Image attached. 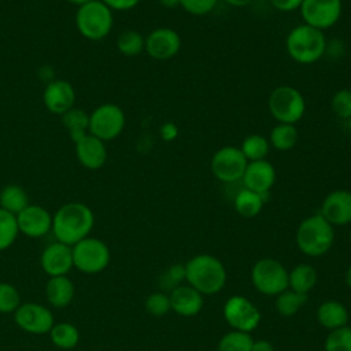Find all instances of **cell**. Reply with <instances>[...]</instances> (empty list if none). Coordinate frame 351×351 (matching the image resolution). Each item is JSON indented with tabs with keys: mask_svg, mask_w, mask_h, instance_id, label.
Returning <instances> with one entry per match:
<instances>
[{
	"mask_svg": "<svg viewBox=\"0 0 351 351\" xmlns=\"http://www.w3.org/2000/svg\"><path fill=\"white\" fill-rule=\"evenodd\" d=\"M75 89L66 80H52L44 88V106L49 112L55 115L62 117L64 112L75 107Z\"/></svg>",
	"mask_w": 351,
	"mask_h": 351,
	"instance_id": "cell-16",
	"label": "cell"
},
{
	"mask_svg": "<svg viewBox=\"0 0 351 351\" xmlns=\"http://www.w3.org/2000/svg\"><path fill=\"white\" fill-rule=\"evenodd\" d=\"M112 11H128L134 8L140 0H100Z\"/></svg>",
	"mask_w": 351,
	"mask_h": 351,
	"instance_id": "cell-41",
	"label": "cell"
},
{
	"mask_svg": "<svg viewBox=\"0 0 351 351\" xmlns=\"http://www.w3.org/2000/svg\"><path fill=\"white\" fill-rule=\"evenodd\" d=\"M350 244H351V230H350Z\"/></svg>",
	"mask_w": 351,
	"mask_h": 351,
	"instance_id": "cell-50",
	"label": "cell"
},
{
	"mask_svg": "<svg viewBox=\"0 0 351 351\" xmlns=\"http://www.w3.org/2000/svg\"><path fill=\"white\" fill-rule=\"evenodd\" d=\"M299 11L306 25L324 32L339 22L343 4L341 0H303Z\"/></svg>",
	"mask_w": 351,
	"mask_h": 351,
	"instance_id": "cell-12",
	"label": "cell"
},
{
	"mask_svg": "<svg viewBox=\"0 0 351 351\" xmlns=\"http://www.w3.org/2000/svg\"><path fill=\"white\" fill-rule=\"evenodd\" d=\"M254 288L266 296H277L288 288V270L274 258H262L251 269Z\"/></svg>",
	"mask_w": 351,
	"mask_h": 351,
	"instance_id": "cell-7",
	"label": "cell"
},
{
	"mask_svg": "<svg viewBox=\"0 0 351 351\" xmlns=\"http://www.w3.org/2000/svg\"><path fill=\"white\" fill-rule=\"evenodd\" d=\"M240 149L248 162L262 160L269 155L270 143L262 134H250L243 140Z\"/></svg>",
	"mask_w": 351,
	"mask_h": 351,
	"instance_id": "cell-31",
	"label": "cell"
},
{
	"mask_svg": "<svg viewBox=\"0 0 351 351\" xmlns=\"http://www.w3.org/2000/svg\"><path fill=\"white\" fill-rule=\"evenodd\" d=\"M114 25L112 10L103 1L92 0L80 5L75 14V26L80 34L90 41H100L106 38Z\"/></svg>",
	"mask_w": 351,
	"mask_h": 351,
	"instance_id": "cell-5",
	"label": "cell"
},
{
	"mask_svg": "<svg viewBox=\"0 0 351 351\" xmlns=\"http://www.w3.org/2000/svg\"><path fill=\"white\" fill-rule=\"evenodd\" d=\"M181 36L171 27H156L145 37V52L155 60H169L181 49Z\"/></svg>",
	"mask_w": 351,
	"mask_h": 351,
	"instance_id": "cell-14",
	"label": "cell"
},
{
	"mask_svg": "<svg viewBox=\"0 0 351 351\" xmlns=\"http://www.w3.org/2000/svg\"><path fill=\"white\" fill-rule=\"evenodd\" d=\"M75 295L74 282L67 276L49 277L45 285V296L51 307L64 308L67 307Z\"/></svg>",
	"mask_w": 351,
	"mask_h": 351,
	"instance_id": "cell-22",
	"label": "cell"
},
{
	"mask_svg": "<svg viewBox=\"0 0 351 351\" xmlns=\"http://www.w3.org/2000/svg\"><path fill=\"white\" fill-rule=\"evenodd\" d=\"M40 266L48 277L67 276L74 267L71 247L60 241L48 244L40 255Z\"/></svg>",
	"mask_w": 351,
	"mask_h": 351,
	"instance_id": "cell-17",
	"label": "cell"
},
{
	"mask_svg": "<svg viewBox=\"0 0 351 351\" xmlns=\"http://www.w3.org/2000/svg\"><path fill=\"white\" fill-rule=\"evenodd\" d=\"M144 307H145V311L149 315H152V317H163V315H166L171 310L169 293L162 292V291L152 292L145 299Z\"/></svg>",
	"mask_w": 351,
	"mask_h": 351,
	"instance_id": "cell-38",
	"label": "cell"
},
{
	"mask_svg": "<svg viewBox=\"0 0 351 351\" xmlns=\"http://www.w3.org/2000/svg\"><path fill=\"white\" fill-rule=\"evenodd\" d=\"M307 298L308 296L306 293H300L287 288L285 291H282L276 296V300H274L276 311L282 317H292L306 304Z\"/></svg>",
	"mask_w": 351,
	"mask_h": 351,
	"instance_id": "cell-30",
	"label": "cell"
},
{
	"mask_svg": "<svg viewBox=\"0 0 351 351\" xmlns=\"http://www.w3.org/2000/svg\"><path fill=\"white\" fill-rule=\"evenodd\" d=\"M123 110L114 103H103L89 114V133L101 141L117 138L125 129Z\"/></svg>",
	"mask_w": 351,
	"mask_h": 351,
	"instance_id": "cell-9",
	"label": "cell"
},
{
	"mask_svg": "<svg viewBox=\"0 0 351 351\" xmlns=\"http://www.w3.org/2000/svg\"><path fill=\"white\" fill-rule=\"evenodd\" d=\"M162 136H163V138H166V140L174 138V137L177 136V129H176V126H174L173 123H166V125H163V128H162Z\"/></svg>",
	"mask_w": 351,
	"mask_h": 351,
	"instance_id": "cell-44",
	"label": "cell"
},
{
	"mask_svg": "<svg viewBox=\"0 0 351 351\" xmlns=\"http://www.w3.org/2000/svg\"><path fill=\"white\" fill-rule=\"evenodd\" d=\"M29 204V196L21 185L8 184L0 191V208L14 215L19 214Z\"/></svg>",
	"mask_w": 351,
	"mask_h": 351,
	"instance_id": "cell-25",
	"label": "cell"
},
{
	"mask_svg": "<svg viewBox=\"0 0 351 351\" xmlns=\"http://www.w3.org/2000/svg\"><path fill=\"white\" fill-rule=\"evenodd\" d=\"M217 3L218 0H180V7L191 15L203 16L210 14L215 8Z\"/></svg>",
	"mask_w": 351,
	"mask_h": 351,
	"instance_id": "cell-40",
	"label": "cell"
},
{
	"mask_svg": "<svg viewBox=\"0 0 351 351\" xmlns=\"http://www.w3.org/2000/svg\"><path fill=\"white\" fill-rule=\"evenodd\" d=\"M319 214L333 228L351 223V192L347 189L329 192L322 200Z\"/></svg>",
	"mask_w": 351,
	"mask_h": 351,
	"instance_id": "cell-18",
	"label": "cell"
},
{
	"mask_svg": "<svg viewBox=\"0 0 351 351\" xmlns=\"http://www.w3.org/2000/svg\"><path fill=\"white\" fill-rule=\"evenodd\" d=\"M269 111L278 123L295 125L306 112V100L302 92L291 85H280L271 90L267 100Z\"/></svg>",
	"mask_w": 351,
	"mask_h": 351,
	"instance_id": "cell-6",
	"label": "cell"
},
{
	"mask_svg": "<svg viewBox=\"0 0 351 351\" xmlns=\"http://www.w3.org/2000/svg\"><path fill=\"white\" fill-rule=\"evenodd\" d=\"M332 111L341 119L348 121L351 118V90L340 89L330 99Z\"/></svg>",
	"mask_w": 351,
	"mask_h": 351,
	"instance_id": "cell-39",
	"label": "cell"
},
{
	"mask_svg": "<svg viewBox=\"0 0 351 351\" xmlns=\"http://www.w3.org/2000/svg\"><path fill=\"white\" fill-rule=\"evenodd\" d=\"M71 4H74V5H84V4H86V3H89V1H92V0H69Z\"/></svg>",
	"mask_w": 351,
	"mask_h": 351,
	"instance_id": "cell-48",
	"label": "cell"
},
{
	"mask_svg": "<svg viewBox=\"0 0 351 351\" xmlns=\"http://www.w3.org/2000/svg\"><path fill=\"white\" fill-rule=\"evenodd\" d=\"M333 241L335 229L321 214L304 218L296 229V245L306 256L319 258L325 255L332 248Z\"/></svg>",
	"mask_w": 351,
	"mask_h": 351,
	"instance_id": "cell-3",
	"label": "cell"
},
{
	"mask_svg": "<svg viewBox=\"0 0 351 351\" xmlns=\"http://www.w3.org/2000/svg\"><path fill=\"white\" fill-rule=\"evenodd\" d=\"M185 281V265L174 263L169 266L159 277V285L163 291L171 292Z\"/></svg>",
	"mask_w": 351,
	"mask_h": 351,
	"instance_id": "cell-37",
	"label": "cell"
},
{
	"mask_svg": "<svg viewBox=\"0 0 351 351\" xmlns=\"http://www.w3.org/2000/svg\"><path fill=\"white\" fill-rule=\"evenodd\" d=\"M75 144V155L78 162L88 170H99L107 160L106 143L88 133Z\"/></svg>",
	"mask_w": 351,
	"mask_h": 351,
	"instance_id": "cell-20",
	"label": "cell"
},
{
	"mask_svg": "<svg viewBox=\"0 0 351 351\" xmlns=\"http://www.w3.org/2000/svg\"><path fill=\"white\" fill-rule=\"evenodd\" d=\"M14 321L19 329L30 335H48L55 324L52 311L36 302L21 303L14 313Z\"/></svg>",
	"mask_w": 351,
	"mask_h": 351,
	"instance_id": "cell-13",
	"label": "cell"
},
{
	"mask_svg": "<svg viewBox=\"0 0 351 351\" xmlns=\"http://www.w3.org/2000/svg\"><path fill=\"white\" fill-rule=\"evenodd\" d=\"M21 303V293L16 287L0 281V314H14Z\"/></svg>",
	"mask_w": 351,
	"mask_h": 351,
	"instance_id": "cell-36",
	"label": "cell"
},
{
	"mask_svg": "<svg viewBox=\"0 0 351 351\" xmlns=\"http://www.w3.org/2000/svg\"><path fill=\"white\" fill-rule=\"evenodd\" d=\"M48 335L51 343L62 350H71L80 341V330L74 324L70 322L53 324Z\"/></svg>",
	"mask_w": 351,
	"mask_h": 351,
	"instance_id": "cell-28",
	"label": "cell"
},
{
	"mask_svg": "<svg viewBox=\"0 0 351 351\" xmlns=\"http://www.w3.org/2000/svg\"><path fill=\"white\" fill-rule=\"evenodd\" d=\"M171 310L181 317H195L197 315L204 304L203 295L192 288L191 285H180L169 292Z\"/></svg>",
	"mask_w": 351,
	"mask_h": 351,
	"instance_id": "cell-21",
	"label": "cell"
},
{
	"mask_svg": "<svg viewBox=\"0 0 351 351\" xmlns=\"http://www.w3.org/2000/svg\"><path fill=\"white\" fill-rule=\"evenodd\" d=\"M348 132H350V134H351V118L348 119Z\"/></svg>",
	"mask_w": 351,
	"mask_h": 351,
	"instance_id": "cell-49",
	"label": "cell"
},
{
	"mask_svg": "<svg viewBox=\"0 0 351 351\" xmlns=\"http://www.w3.org/2000/svg\"><path fill=\"white\" fill-rule=\"evenodd\" d=\"M303 0H270L271 5L282 12H291L299 10Z\"/></svg>",
	"mask_w": 351,
	"mask_h": 351,
	"instance_id": "cell-42",
	"label": "cell"
},
{
	"mask_svg": "<svg viewBox=\"0 0 351 351\" xmlns=\"http://www.w3.org/2000/svg\"><path fill=\"white\" fill-rule=\"evenodd\" d=\"M95 225L90 207L81 202H70L60 206L52 215V233L56 241L73 247L88 237Z\"/></svg>",
	"mask_w": 351,
	"mask_h": 351,
	"instance_id": "cell-1",
	"label": "cell"
},
{
	"mask_svg": "<svg viewBox=\"0 0 351 351\" xmlns=\"http://www.w3.org/2000/svg\"><path fill=\"white\" fill-rule=\"evenodd\" d=\"M73 265L85 274H97L103 271L110 261L111 252L108 245L97 237H85L71 247Z\"/></svg>",
	"mask_w": 351,
	"mask_h": 351,
	"instance_id": "cell-8",
	"label": "cell"
},
{
	"mask_svg": "<svg viewBox=\"0 0 351 351\" xmlns=\"http://www.w3.org/2000/svg\"><path fill=\"white\" fill-rule=\"evenodd\" d=\"M241 181L245 189L266 195L276 182V169L266 159L248 162Z\"/></svg>",
	"mask_w": 351,
	"mask_h": 351,
	"instance_id": "cell-19",
	"label": "cell"
},
{
	"mask_svg": "<svg viewBox=\"0 0 351 351\" xmlns=\"http://www.w3.org/2000/svg\"><path fill=\"white\" fill-rule=\"evenodd\" d=\"M248 160L243 155L240 147H221L211 158L210 169L213 176L221 182H234L241 180Z\"/></svg>",
	"mask_w": 351,
	"mask_h": 351,
	"instance_id": "cell-10",
	"label": "cell"
},
{
	"mask_svg": "<svg viewBox=\"0 0 351 351\" xmlns=\"http://www.w3.org/2000/svg\"><path fill=\"white\" fill-rule=\"evenodd\" d=\"M285 49L296 63L313 64L324 56L326 51V37L322 30L302 23L288 33Z\"/></svg>",
	"mask_w": 351,
	"mask_h": 351,
	"instance_id": "cell-4",
	"label": "cell"
},
{
	"mask_svg": "<svg viewBox=\"0 0 351 351\" xmlns=\"http://www.w3.org/2000/svg\"><path fill=\"white\" fill-rule=\"evenodd\" d=\"M348 317L347 307L337 300H326L317 308L318 324L329 332L348 325Z\"/></svg>",
	"mask_w": 351,
	"mask_h": 351,
	"instance_id": "cell-23",
	"label": "cell"
},
{
	"mask_svg": "<svg viewBox=\"0 0 351 351\" xmlns=\"http://www.w3.org/2000/svg\"><path fill=\"white\" fill-rule=\"evenodd\" d=\"M225 1L230 5H234V7H244V5L251 4L254 0H225Z\"/></svg>",
	"mask_w": 351,
	"mask_h": 351,
	"instance_id": "cell-45",
	"label": "cell"
},
{
	"mask_svg": "<svg viewBox=\"0 0 351 351\" xmlns=\"http://www.w3.org/2000/svg\"><path fill=\"white\" fill-rule=\"evenodd\" d=\"M159 3L166 8H176L180 5V0H159Z\"/></svg>",
	"mask_w": 351,
	"mask_h": 351,
	"instance_id": "cell-46",
	"label": "cell"
},
{
	"mask_svg": "<svg viewBox=\"0 0 351 351\" xmlns=\"http://www.w3.org/2000/svg\"><path fill=\"white\" fill-rule=\"evenodd\" d=\"M223 318L233 330L251 333L261 322V311L245 296L233 295L223 304Z\"/></svg>",
	"mask_w": 351,
	"mask_h": 351,
	"instance_id": "cell-11",
	"label": "cell"
},
{
	"mask_svg": "<svg viewBox=\"0 0 351 351\" xmlns=\"http://www.w3.org/2000/svg\"><path fill=\"white\" fill-rule=\"evenodd\" d=\"M19 234L16 217L0 208V251L10 248Z\"/></svg>",
	"mask_w": 351,
	"mask_h": 351,
	"instance_id": "cell-34",
	"label": "cell"
},
{
	"mask_svg": "<svg viewBox=\"0 0 351 351\" xmlns=\"http://www.w3.org/2000/svg\"><path fill=\"white\" fill-rule=\"evenodd\" d=\"M62 123L69 132L73 143L89 133V114L82 108L73 107L62 115Z\"/></svg>",
	"mask_w": 351,
	"mask_h": 351,
	"instance_id": "cell-26",
	"label": "cell"
},
{
	"mask_svg": "<svg viewBox=\"0 0 351 351\" xmlns=\"http://www.w3.org/2000/svg\"><path fill=\"white\" fill-rule=\"evenodd\" d=\"M254 339L251 333L230 330L218 341V351H251Z\"/></svg>",
	"mask_w": 351,
	"mask_h": 351,
	"instance_id": "cell-33",
	"label": "cell"
},
{
	"mask_svg": "<svg viewBox=\"0 0 351 351\" xmlns=\"http://www.w3.org/2000/svg\"><path fill=\"white\" fill-rule=\"evenodd\" d=\"M344 280H346L347 287L351 289V265L348 266V269H347V271H346V277H344Z\"/></svg>",
	"mask_w": 351,
	"mask_h": 351,
	"instance_id": "cell-47",
	"label": "cell"
},
{
	"mask_svg": "<svg viewBox=\"0 0 351 351\" xmlns=\"http://www.w3.org/2000/svg\"><path fill=\"white\" fill-rule=\"evenodd\" d=\"M324 351H351V326L330 330L324 341Z\"/></svg>",
	"mask_w": 351,
	"mask_h": 351,
	"instance_id": "cell-35",
	"label": "cell"
},
{
	"mask_svg": "<svg viewBox=\"0 0 351 351\" xmlns=\"http://www.w3.org/2000/svg\"><path fill=\"white\" fill-rule=\"evenodd\" d=\"M226 269L223 263L210 254H199L185 263V281L188 285L204 295L221 292L226 284Z\"/></svg>",
	"mask_w": 351,
	"mask_h": 351,
	"instance_id": "cell-2",
	"label": "cell"
},
{
	"mask_svg": "<svg viewBox=\"0 0 351 351\" xmlns=\"http://www.w3.org/2000/svg\"><path fill=\"white\" fill-rule=\"evenodd\" d=\"M16 217L19 233L38 239L52 230V214L40 204H29Z\"/></svg>",
	"mask_w": 351,
	"mask_h": 351,
	"instance_id": "cell-15",
	"label": "cell"
},
{
	"mask_svg": "<svg viewBox=\"0 0 351 351\" xmlns=\"http://www.w3.org/2000/svg\"><path fill=\"white\" fill-rule=\"evenodd\" d=\"M317 280V270L308 263H299L288 271V288L300 293L308 295V292L315 287Z\"/></svg>",
	"mask_w": 351,
	"mask_h": 351,
	"instance_id": "cell-24",
	"label": "cell"
},
{
	"mask_svg": "<svg viewBox=\"0 0 351 351\" xmlns=\"http://www.w3.org/2000/svg\"><path fill=\"white\" fill-rule=\"evenodd\" d=\"M251 351H274V347L270 341L261 339V340H254Z\"/></svg>",
	"mask_w": 351,
	"mask_h": 351,
	"instance_id": "cell-43",
	"label": "cell"
},
{
	"mask_svg": "<svg viewBox=\"0 0 351 351\" xmlns=\"http://www.w3.org/2000/svg\"><path fill=\"white\" fill-rule=\"evenodd\" d=\"M299 138V132L295 125L291 123H277L269 136L270 147L277 151H289L292 149Z\"/></svg>",
	"mask_w": 351,
	"mask_h": 351,
	"instance_id": "cell-29",
	"label": "cell"
},
{
	"mask_svg": "<svg viewBox=\"0 0 351 351\" xmlns=\"http://www.w3.org/2000/svg\"><path fill=\"white\" fill-rule=\"evenodd\" d=\"M265 196L243 188L234 197V210L244 218H254L262 211Z\"/></svg>",
	"mask_w": 351,
	"mask_h": 351,
	"instance_id": "cell-27",
	"label": "cell"
},
{
	"mask_svg": "<svg viewBox=\"0 0 351 351\" xmlns=\"http://www.w3.org/2000/svg\"><path fill=\"white\" fill-rule=\"evenodd\" d=\"M117 49L125 56H137L145 49V37L137 30H125L117 38Z\"/></svg>",
	"mask_w": 351,
	"mask_h": 351,
	"instance_id": "cell-32",
	"label": "cell"
}]
</instances>
